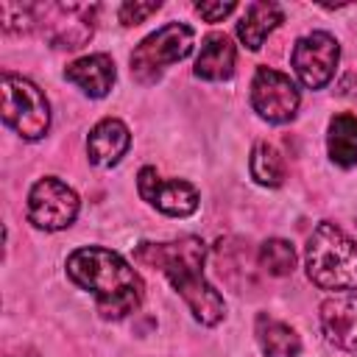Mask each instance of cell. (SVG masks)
Segmentation results:
<instances>
[{
	"label": "cell",
	"mask_w": 357,
	"mask_h": 357,
	"mask_svg": "<svg viewBox=\"0 0 357 357\" xmlns=\"http://www.w3.org/2000/svg\"><path fill=\"white\" fill-rule=\"evenodd\" d=\"M137 192L142 201L170 218H187L198 209V190L184 178H162L156 167L145 165L137 173Z\"/></svg>",
	"instance_id": "10"
},
{
	"label": "cell",
	"mask_w": 357,
	"mask_h": 357,
	"mask_svg": "<svg viewBox=\"0 0 357 357\" xmlns=\"http://www.w3.org/2000/svg\"><path fill=\"white\" fill-rule=\"evenodd\" d=\"M237 8V3L226 0V3H195V11L201 14V20L206 22H220L223 17H229Z\"/></svg>",
	"instance_id": "21"
},
{
	"label": "cell",
	"mask_w": 357,
	"mask_h": 357,
	"mask_svg": "<svg viewBox=\"0 0 357 357\" xmlns=\"http://www.w3.org/2000/svg\"><path fill=\"white\" fill-rule=\"evenodd\" d=\"M67 276L89 290L98 301V312L106 321H120L131 315L145 296L139 273L117 254L103 245H84L67 257Z\"/></svg>",
	"instance_id": "2"
},
{
	"label": "cell",
	"mask_w": 357,
	"mask_h": 357,
	"mask_svg": "<svg viewBox=\"0 0 357 357\" xmlns=\"http://www.w3.org/2000/svg\"><path fill=\"white\" fill-rule=\"evenodd\" d=\"M337 59H340L337 39L324 31H312L296 42L290 64L307 89H324L335 75Z\"/></svg>",
	"instance_id": "8"
},
{
	"label": "cell",
	"mask_w": 357,
	"mask_h": 357,
	"mask_svg": "<svg viewBox=\"0 0 357 357\" xmlns=\"http://www.w3.org/2000/svg\"><path fill=\"white\" fill-rule=\"evenodd\" d=\"M257 343L265 357H298L301 351V337L296 335L293 326L271 318V315H257Z\"/></svg>",
	"instance_id": "16"
},
{
	"label": "cell",
	"mask_w": 357,
	"mask_h": 357,
	"mask_svg": "<svg viewBox=\"0 0 357 357\" xmlns=\"http://www.w3.org/2000/svg\"><path fill=\"white\" fill-rule=\"evenodd\" d=\"M134 259L139 265L162 271L173 290L187 301L192 318L204 326H215L226 315L223 296L204 276L206 245L201 237L187 234L170 243H139L134 248Z\"/></svg>",
	"instance_id": "1"
},
{
	"label": "cell",
	"mask_w": 357,
	"mask_h": 357,
	"mask_svg": "<svg viewBox=\"0 0 357 357\" xmlns=\"http://www.w3.org/2000/svg\"><path fill=\"white\" fill-rule=\"evenodd\" d=\"M298 89L296 84L273 70V67H257L251 81V106L254 112L268 123H287L296 117L298 109Z\"/></svg>",
	"instance_id": "9"
},
{
	"label": "cell",
	"mask_w": 357,
	"mask_h": 357,
	"mask_svg": "<svg viewBox=\"0 0 357 357\" xmlns=\"http://www.w3.org/2000/svg\"><path fill=\"white\" fill-rule=\"evenodd\" d=\"M128 145H131V131H128V126H126L123 120H117V117L100 120V123L89 131V137H86V153H89L92 165H98V167H112V165H117V162L126 156Z\"/></svg>",
	"instance_id": "12"
},
{
	"label": "cell",
	"mask_w": 357,
	"mask_h": 357,
	"mask_svg": "<svg viewBox=\"0 0 357 357\" xmlns=\"http://www.w3.org/2000/svg\"><path fill=\"white\" fill-rule=\"evenodd\" d=\"M64 78L70 84H75L81 92H86L89 98H103L109 95L117 73H114V61L106 53H92L84 59H75L73 64H67Z\"/></svg>",
	"instance_id": "13"
},
{
	"label": "cell",
	"mask_w": 357,
	"mask_h": 357,
	"mask_svg": "<svg viewBox=\"0 0 357 357\" xmlns=\"http://www.w3.org/2000/svg\"><path fill=\"white\" fill-rule=\"evenodd\" d=\"M259 268L271 276H287L296 268V248L282 240V237H271L259 245Z\"/></svg>",
	"instance_id": "19"
},
{
	"label": "cell",
	"mask_w": 357,
	"mask_h": 357,
	"mask_svg": "<svg viewBox=\"0 0 357 357\" xmlns=\"http://www.w3.org/2000/svg\"><path fill=\"white\" fill-rule=\"evenodd\" d=\"M98 6H78V3H53V6H33V25H42V33L53 47L75 50L89 42L95 31Z\"/></svg>",
	"instance_id": "6"
},
{
	"label": "cell",
	"mask_w": 357,
	"mask_h": 357,
	"mask_svg": "<svg viewBox=\"0 0 357 357\" xmlns=\"http://www.w3.org/2000/svg\"><path fill=\"white\" fill-rule=\"evenodd\" d=\"M284 20L282 6L271 3V0H257L245 6L243 20L237 22V36L248 50H259L262 42L268 39V33Z\"/></svg>",
	"instance_id": "14"
},
{
	"label": "cell",
	"mask_w": 357,
	"mask_h": 357,
	"mask_svg": "<svg viewBox=\"0 0 357 357\" xmlns=\"http://www.w3.org/2000/svg\"><path fill=\"white\" fill-rule=\"evenodd\" d=\"M0 92H3V123L14 128L22 139H42L50 128V103L45 92L8 70H3L0 78Z\"/></svg>",
	"instance_id": "4"
},
{
	"label": "cell",
	"mask_w": 357,
	"mask_h": 357,
	"mask_svg": "<svg viewBox=\"0 0 357 357\" xmlns=\"http://www.w3.org/2000/svg\"><path fill=\"white\" fill-rule=\"evenodd\" d=\"M321 329L343 351H357V293H337L321 304Z\"/></svg>",
	"instance_id": "11"
},
{
	"label": "cell",
	"mask_w": 357,
	"mask_h": 357,
	"mask_svg": "<svg viewBox=\"0 0 357 357\" xmlns=\"http://www.w3.org/2000/svg\"><path fill=\"white\" fill-rule=\"evenodd\" d=\"M234 73V45L226 33H209L195 59V75L204 81H226Z\"/></svg>",
	"instance_id": "15"
},
{
	"label": "cell",
	"mask_w": 357,
	"mask_h": 357,
	"mask_svg": "<svg viewBox=\"0 0 357 357\" xmlns=\"http://www.w3.org/2000/svg\"><path fill=\"white\" fill-rule=\"evenodd\" d=\"M248 170H251V178L262 187H279L284 181V159L268 142L254 145L251 159H248Z\"/></svg>",
	"instance_id": "18"
},
{
	"label": "cell",
	"mask_w": 357,
	"mask_h": 357,
	"mask_svg": "<svg viewBox=\"0 0 357 357\" xmlns=\"http://www.w3.org/2000/svg\"><path fill=\"white\" fill-rule=\"evenodd\" d=\"M159 6L162 3H123L120 8H117V17H120V22L123 25H139V22H145L151 14H156L159 11Z\"/></svg>",
	"instance_id": "20"
},
{
	"label": "cell",
	"mask_w": 357,
	"mask_h": 357,
	"mask_svg": "<svg viewBox=\"0 0 357 357\" xmlns=\"http://www.w3.org/2000/svg\"><path fill=\"white\" fill-rule=\"evenodd\" d=\"M192 42H195V33L190 25L184 22H167L162 25L159 31L148 33L131 53V75L139 81V84H153L159 81L162 70L187 59L192 53Z\"/></svg>",
	"instance_id": "5"
},
{
	"label": "cell",
	"mask_w": 357,
	"mask_h": 357,
	"mask_svg": "<svg viewBox=\"0 0 357 357\" xmlns=\"http://www.w3.org/2000/svg\"><path fill=\"white\" fill-rule=\"evenodd\" d=\"M307 276L321 290L357 293V243L335 223H318L304 251Z\"/></svg>",
	"instance_id": "3"
},
{
	"label": "cell",
	"mask_w": 357,
	"mask_h": 357,
	"mask_svg": "<svg viewBox=\"0 0 357 357\" xmlns=\"http://www.w3.org/2000/svg\"><path fill=\"white\" fill-rule=\"evenodd\" d=\"M326 151L335 165L351 167L357 165V117L354 114H335L329 120V134H326Z\"/></svg>",
	"instance_id": "17"
},
{
	"label": "cell",
	"mask_w": 357,
	"mask_h": 357,
	"mask_svg": "<svg viewBox=\"0 0 357 357\" xmlns=\"http://www.w3.org/2000/svg\"><path fill=\"white\" fill-rule=\"evenodd\" d=\"M78 206H81V201H78L75 190L67 187L64 181H59L56 176L39 178L28 192V220L45 231L67 229L75 220Z\"/></svg>",
	"instance_id": "7"
}]
</instances>
